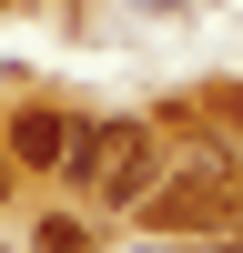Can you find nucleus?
Listing matches in <instances>:
<instances>
[{"label":"nucleus","mask_w":243,"mask_h":253,"mask_svg":"<svg viewBox=\"0 0 243 253\" xmlns=\"http://www.w3.org/2000/svg\"><path fill=\"white\" fill-rule=\"evenodd\" d=\"M142 213H152V233H233V213H243V193H233V152H193L162 193H142Z\"/></svg>","instance_id":"obj_1"},{"label":"nucleus","mask_w":243,"mask_h":253,"mask_svg":"<svg viewBox=\"0 0 243 253\" xmlns=\"http://www.w3.org/2000/svg\"><path fill=\"white\" fill-rule=\"evenodd\" d=\"M61 162H71V182L91 203H112V213L152 193V132H142V122H101V132H81Z\"/></svg>","instance_id":"obj_2"},{"label":"nucleus","mask_w":243,"mask_h":253,"mask_svg":"<svg viewBox=\"0 0 243 253\" xmlns=\"http://www.w3.org/2000/svg\"><path fill=\"white\" fill-rule=\"evenodd\" d=\"M10 152L31 162V172H51V162L71 152V122H61V112H20V122H10Z\"/></svg>","instance_id":"obj_3"},{"label":"nucleus","mask_w":243,"mask_h":253,"mask_svg":"<svg viewBox=\"0 0 243 253\" xmlns=\"http://www.w3.org/2000/svg\"><path fill=\"white\" fill-rule=\"evenodd\" d=\"M31 253H91V233H81L71 213H51V223H40V243H31Z\"/></svg>","instance_id":"obj_4"},{"label":"nucleus","mask_w":243,"mask_h":253,"mask_svg":"<svg viewBox=\"0 0 243 253\" xmlns=\"http://www.w3.org/2000/svg\"><path fill=\"white\" fill-rule=\"evenodd\" d=\"M0 203H10V172H0Z\"/></svg>","instance_id":"obj_5"}]
</instances>
